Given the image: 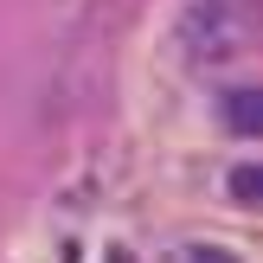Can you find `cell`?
<instances>
[{"label": "cell", "instance_id": "obj_3", "mask_svg": "<svg viewBox=\"0 0 263 263\" xmlns=\"http://www.w3.org/2000/svg\"><path fill=\"white\" fill-rule=\"evenodd\" d=\"M257 193H263V174H257V167H238V174H231V199H238V205H251Z\"/></svg>", "mask_w": 263, "mask_h": 263}, {"label": "cell", "instance_id": "obj_1", "mask_svg": "<svg viewBox=\"0 0 263 263\" xmlns=\"http://www.w3.org/2000/svg\"><path fill=\"white\" fill-rule=\"evenodd\" d=\"M251 39V7L244 0H193L180 20V51L193 64H225Z\"/></svg>", "mask_w": 263, "mask_h": 263}, {"label": "cell", "instance_id": "obj_4", "mask_svg": "<svg viewBox=\"0 0 263 263\" xmlns=\"http://www.w3.org/2000/svg\"><path fill=\"white\" fill-rule=\"evenodd\" d=\"M180 263H238L225 251V244H186V251H180Z\"/></svg>", "mask_w": 263, "mask_h": 263}, {"label": "cell", "instance_id": "obj_2", "mask_svg": "<svg viewBox=\"0 0 263 263\" xmlns=\"http://www.w3.org/2000/svg\"><path fill=\"white\" fill-rule=\"evenodd\" d=\"M225 122L238 128V135H257V128H263V97H257V90H231V97H225Z\"/></svg>", "mask_w": 263, "mask_h": 263}]
</instances>
